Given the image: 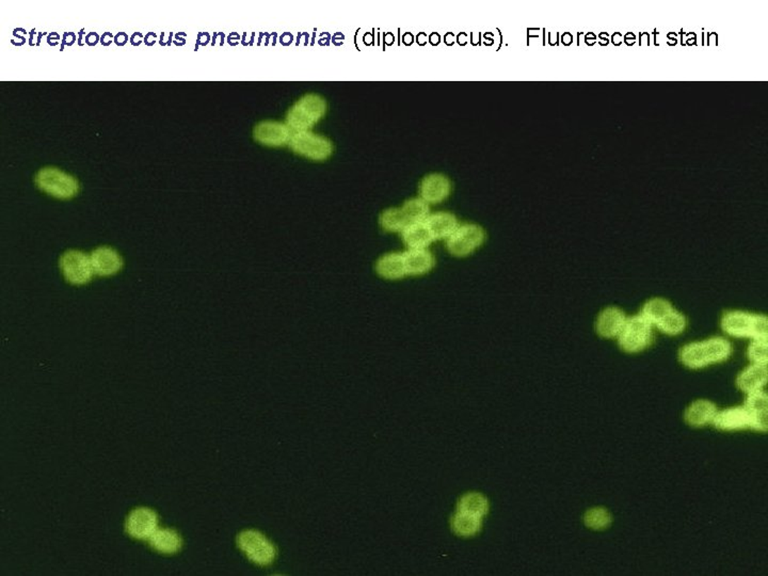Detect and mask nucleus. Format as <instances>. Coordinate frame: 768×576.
I'll return each instance as SVG.
<instances>
[{"label": "nucleus", "mask_w": 768, "mask_h": 576, "mask_svg": "<svg viewBox=\"0 0 768 576\" xmlns=\"http://www.w3.org/2000/svg\"><path fill=\"white\" fill-rule=\"evenodd\" d=\"M288 146L292 152L315 161H327L333 154V143L327 137L311 130L292 132Z\"/></svg>", "instance_id": "3"}, {"label": "nucleus", "mask_w": 768, "mask_h": 576, "mask_svg": "<svg viewBox=\"0 0 768 576\" xmlns=\"http://www.w3.org/2000/svg\"><path fill=\"white\" fill-rule=\"evenodd\" d=\"M584 522L586 526L593 530H604L612 523V515L606 509L595 507L585 513Z\"/></svg>", "instance_id": "30"}, {"label": "nucleus", "mask_w": 768, "mask_h": 576, "mask_svg": "<svg viewBox=\"0 0 768 576\" xmlns=\"http://www.w3.org/2000/svg\"><path fill=\"white\" fill-rule=\"evenodd\" d=\"M489 511V503L481 493H468L461 497L458 503L459 513L483 518Z\"/></svg>", "instance_id": "22"}, {"label": "nucleus", "mask_w": 768, "mask_h": 576, "mask_svg": "<svg viewBox=\"0 0 768 576\" xmlns=\"http://www.w3.org/2000/svg\"><path fill=\"white\" fill-rule=\"evenodd\" d=\"M651 335L641 334L636 331L624 329L621 334L618 337V343L624 351L635 353L641 351L649 345Z\"/></svg>", "instance_id": "26"}, {"label": "nucleus", "mask_w": 768, "mask_h": 576, "mask_svg": "<svg viewBox=\"0 0 768 576\" xmlns=\"http://www.w3.org/2000/svg\"><path fill=\"white\" fill-rule=\"evenodd\" d=\"M404 258L407 275H426L435 264V256L428 249H409Z\"/></svg>", "instance_id": "13"}, {"label": "nucleus", "mask_w": 768, "mask_h": 576, "mask_svg": "<svg viewBox=\"0 0 768 576\" xmlns=\"http://www.w3.org/2000/svg\"><path fill=\"white\" fill-rule=\"evenodd\" d=\"M652 326L653 325L643 315L637 314L626 318L624 329L636 331V332L641 333V334L651 335Z\"/></svg>", "instance_id": "34"}, {"label": "nucleus", "mask_w": 768, "mask_h": 576, "mask_svg": "<svg viewBox=\"0 0 768 576\" xmlns=\"http://www.w3.org/2000/svg\"><path fill=\"white\" fill-rule=\"evenodd\" d=\"M292 136V130L286 125V123L277 121H263L253 128V138L263 146H286Z\"/></svg>", "instance_id": "7"}, {"label": "nucleus", "mask_w": 768, "mask_h": 576, "mask_svg": "<svg viewBox=\"0 0 768 576\" xmlns=\"http://www.w3.org/2000/svg\"><path fill=\"white\" fill-rule=\"evenodd\" d=\"M485 230L475 223L459 225L456 231L446 239V248L456 258H466L481 248L485 242Z\"/></svg>", "instance_id": "4"}, {"label": "nucleus", "mask_w": 768, "mask_h": 576, "mask_svg": "<svg viewBox=\"0 0 768 576\" xmlns=\"http://www.w3.org/2000/svg\"><path fill=\"white\" fill-rule=\"evenodd\" d=\"M702 343L710 364L726 361L731 354V344L724 337H713Z\"/></svg>", "instance_id": "23"}, {"label": "nucleus", "mask_w": 768, "mask_h": 576, "mask_svg": "<svg viewBox=\"0 0 768 576\" xmlns=\"http://www.w3.org/2000/svg\"><path fill=\"white\" fill-rule=\"evenodd\" d=\"M97 42H99V35H97V33L91 32L87 35V44L90 45V46H94V45L97 44Z\"/></svg>", "instance_id": "37"}, {"label": "nucleus", "mask_w": 768, "mask_h": 576, "mask_svg": "<svg viewBox=\"0 0 768 576\" xmlns=\"http://www.w3.org/2000/svg\"><path fill=\"white\" fill-rule=\"evenodd\" d=\"M433 240H446L459 227L460 223L456 215L448 211L431 213L425 220Z\"/></svg>", "instance_id": "12"}, {"label": "nucleus", "mask_w": 768, "mask_h": 576, "mask_svg": "<svg viewBox=\"0 0 768 576\" xmlns=\"http://www.w3.org/2000/svg\"><path fill=\"white\" fill-rule=\"evenodd\" d=\"M128 37L125 32H120L119 35L114 37V42H116V44L119 45V46H123V45H125L126 43H128Z\"/></svg>", "instance_id": "36"}, {"label": "nucleus", "mask_w": 768, "mask_h": 576, "mask_svg": "<svg viewBox=\"0 0 768 576\" xmlns=\"http://www.w3.org/2000/svg\"><path fill=\"white\" fill-rule=\"evenodd\" d=\"M712 422L720 430L744 429L749 427V413L744 407L730 408L717 412Z\"/></svg>", "instance_id": "16"}, {"label": "nucleus", "mask_w": 768, "mask_h": 576, "mask_svg": "<svg viewBox=\"0 0 768 576\" xmlns=\"http://www.w3.org/2000/svg\"><path fill=\"white\" fill-rule=\"evenodd\" d=\"M767 378V364H752L740 372L736 378V385L745 393H752L763 389Z\"/></svg>", "instance_id": "14"}, {"label": "nucleus", "mask_w": 768, "mask_h": 576, "mask_svg": "<svg viewBox=\"0 0 768 576\" xmlns=\"http://www.w3.org/2000/svg\"><path fill=\"white\" fill-rule=\"evenodd\" d=\"M380 225L384 231L402 233L409 223L402 208H389L380 215Z\"/></svg>", "instance_id": "27"}, {"label": "nucleus", "mask_w": 768, "mask_h": 576, "mask_svg": "<svg viewBox=\"0 0 768 576\" xmlns=\"http://www.w3.org/2000/svg\"><path fill=\"white\" fill-rule=\"evenodd\" d=\"M238 546L248 556L249 559L257 565H271L275 561L277 551L263 534L256 530H244L238 536Z\"/></svg>", "instance_id": "5"}, {"label": "nucleus", "mask_w": 768, "mask_h": 576, "mask_svg": "<svg viewBox=\"0 0 768 576\" xmlns=\"http://www.w3.org/2000/svg\"><path fill=\"white\" fill-rule=\"evenodd\" d=\"M380 277L388 280H398L406 277L407 269L404 253H389L381 256L376 264Z\"/></svg>", "instance_id": "18"}, {"label": "nucleus", "mask_w": 768, "mask_h": 576, "mask_svg": "<svg viewBox=\"0 0 768 576\" xmlns=\"http://www.w3.org/2000/svg\"><path fill=\"white\" fill-rule=\"evenodd\" d=\"M717 412V408L712 401L699 399L687 408L684 418L690 426L702 427L713 422Z\"/></svg>", "instance_id": "17"}, {"label": "nucleus", "mask_w": 768, "mask_h": 576, "mask_svg": "<svg viewBox=\"0 0 768 576\" xmlns=\"http://www.w3.org/2000/svg\"><path fill=\"white\" fill-rule=\"evenodd\" d=\"M686 323L687 321L684 315L674 310L669 314L666 315L655 326L665 334L678 335L685 330Z\"/></svg>", "instance_id": "29"}, {"label": "nucleus", "mask_w": 768, "mask_h": 576, "mask_svg": "<svg viewBox=\"0 0 768 576\" xmlns=\"http://www.w3.org/2000/svg\"><path fill=\"white\" fill-rule=\"evenodd\" d=\"M752 314L742 311H730L724 313L721 319V328L726 334L734 337H749L750 335Z\"/></svg>", "instance_id": "15"}, {"label": "nucleus", "mask_w": 768, "mask_h": 576, "mask_svg": "<svg viewBox=\"0 0 768 576\" xmlns=\"http://www.w3.org/2000/svg\"><path fill=\"white\" fill-rule=\"evenodd\" d=\"M402 240L409 249H427L435 242L425 221L410 223L402 232Z\"/></svg>", "instance_id": "19"}, {"label": "nucleus", "mask_w": 768, "mask_h": 576, "mask_svg": "<svg viewBox=\"0 0 768 576\" xmlns=\"http://www.w3.org/2000/svg\"><path fill=\"white\" fill-rule=\"evenodd\" d=\"M635 41H636V38H635V35H633V33H626V35H624V42L626 43V44L630 45L631 46V45H634Z\"/></svg>", "instance_id": "39"}, {"label": "nucleus", "mask_w": 768, "mask_h": 576, "mask_svg": "<svg viewBox=\"0 0 768 576\" xmlns=\"http://www.w3.org/2000/svg\"><path fill=\"white\" fill-rule=\"evenodd\" d=\"M622 41H624V39H622V35H620V33H614V35H612V43H614V45L621 44Z\"/></svg>", "instance_id": "40"}, {"label": "nucleus", "mask_w": 768, "mask_h": 576, "mask_svg": "<svg viewBox=\"0 0 768 576\" xmlns=\"http://www.w3.org/2000/svg\"><path fill=\"white\" fill-rule=\"evenodd\" d=\"M768 411L749 414V427L755 430L766 432L768 429Z\"/></svg>", "instance_id": "35"}, {"label": "nucleus", "mask_w": 768, "mask_h": 576, "mask_svg": "<svg viewBox=\"0 0 768 576\" xmlns=\"http://www.w3.org/2000/svg\"><path fill=\"white\" fill-rule=\"evenodd\" d=\"M327 109V101L323 97L309 93L290 108L286 115V125L292 132L311 130L325 117Z\"/></svg>", "instance_id": "1"}, {"label": "nucleus", "mask_w": 768, "mask_h": 576, "mask_svg": "<svg viewBox=\"0 0 768 576\" xmlns=\"http://www.w3.org/2000/svg\"><path fill=\"white\" fill-rule=\"evenodd\" d=\"M626 318L624 312L616 306L604 308L595 321V331L604 339L619 337L626 326Z\"/></svg>", "instance_id": "10"}, {"label": "nucleus", "mask_w": 768, "mask_h": 576, "mask_svg": "<svg viewBox=\"0 0 768 576\" xmlns=\"http://www.w3.org/2000/svg\"><path fill=\"white\" fill-rule=\"evenodd\" d=\"M744 408L748 411L749 414L768 411L767 394L763 389L749 393Z\"/></svg>", "instance_id": "31"}, {"label": "nucleus", "mask_w": 768, "mask_h": 576, "mask_svg": "<svg viewBox=\"0 0 768 576\" xmlns=\"http://www.w3.org/2000/svg\"><path fill=\"white\" fill-rule=\"evenodd\" d=\"M35 184L45 194L61 200L74 198L80 192V183L74 176L58 168H43L35 175Z\"/></svg>", "instance_id": "2"}, {"label": "nucleus", "mask_w": 768, "mask_h": 576, "mask_svg": "<svg viewBox=\"0 0 768 576\" xmlns=\"http://www.w3.org/2000/svg\"><path fill=\"white\" fill-rule=\"evenodd\" d=\"M62 273L68 282L77 285L86 284L92 277V264L90 256H86L82 251L70 250L60 260Z\"/></svg>", "instance_id": "6"}, {"label": "nucleus", "mask_w": 768, "mask_h": 576, "mask_svg": "<svg viewBox=\"0 0 768 576\" xmlns=\"http://www.w3.org/2000/svg\"><path fill=\"white\" fill-rule=\"evenodd\" d=\"M406 215L409 225L414 223L425 221L431 215V207L426 201L421 198H413L406 201L402 207H400Z\"/></svg>", "instance_id": "28"}, {"label": "nucleus", "mask_w": 768, "mask_h": 576, "mask_svg": "<svg viewBox=\"0 0 768 576\" xmlns=\"http://www.w3.org/2000/svg\"><path fill=\"white\" fill-rule=\"evenodd\" d=\"M749 337L751 339H768V320L765 315L752 314Z\"/></svg>", "instance_id": "33"}, {"label": "nucleus", "mask_w": 768, "mask_h": 576, "mask_svg": "<svg viewBox=\"0 0 768 576\" xmlns=\"http://www.w3.org/2000/svg\"><path fill=\"white\" fill-rule=\"evenodd\" d=\"M452 189V182L447 176L441 173L429 174L419 184V198L428 204H438L450 196Z\"/></svg>", "instance_id": "8"}, {"label": "nucleus", "mask_w": 768, "mask_h": 576, "mask_svg": "<svg viewBox=\"0 0 768 576\" xmlns=\"http://www.w3.org/2000/svg\"><path fill=\"white\" fill-rule=\"evenodd\" d=\"M90 260L94 273L104 275V277L117 273L123 265V261L120 254L109 246H99L97 250L93 251Z\"/></svg>", "instance_id": "11"}, {"label": "nucleus", "mask_w": 768, "mask_h": 576, "mask_svg": "<svg viewBox=\"0 0 768 576\" xmlns=\"http://www.w3.org/2000/svg\"><path fill=\"white\" fill-rule=\"evenodd\" d=\"M748 358L752 364H767L768 342L767 339H752L748 347Z\"/></svg>", "instance_id": "32"}, {"label": "nucleus", "mask_w": 768, "mask_h": 576, "mask_svg": "<svg viewBox=\"0 0 768 576\" xmlns=\"http://www.w3.org/2000/svg\"><path fill=\"white\" fill-rule=\"evenodd\" d=\"M674 308L671 303L664 298H653L648 300L643 306L640 314L643 315L652 325H657L666 315L669 314Z\"/></svg>", "instance_id": "25"}, {"label": "nucleus", "mask_w": 768, "mask_h": 576, "mask_svg": "<svg viewBox=\"0 0 768 576\" xmlns=\"http://www.w3.org/2000/svg\"><path fill=\"white\" fill-rule=\"evenodd\" d=\"M112 39H113V37H112L111 33L105 32L101 35V43L104 46H108V45L111 44Z\"/></svg>", "instance_id": "38"}, {"label": "nucleus", "mask_w": 768, "mask_h": 576, "mask_svg": "<svg viewBox=\"0 0 768 576\" xmlns=\"http://www.w3.org/2000/svg\"><path fill=\"white\" fill-rule=\"evenodd\" d=\"M680 361L683 365L691 370L705 368L709 365L707 354H705V346L702 342L700 343H690L685 345L680 351Z\"/></svg>", "instance_id": "21"}, {"label": "nucleus", "mask_w": 768, "mask_h": 576, "mask_svg": "<svg viewBox=\"0 0 768 576\" xmlns=\"http://www.w3.org/2000/svg\"><path fill=\"white\" fill-rule=\"evenodd\" d=\"M452 527L459 536H474L481 530V518L457 511L452 519Z\"/></svg>", "instance_id": "24"}, {"label": "nucleus", "mask_w": 768, "mask_h": 576, "mask_svg": "<svg viewBox=\"0 0 768 576\" xmlns=\"http://www.w3.org/2000/svg\"><path fill=\"white\" fill-rule=\"evenodd\" d=\"M159 519L156 513L149 508H138L132 511L126 521V532L136 539L149 540L156 532Z\"/></svg>", "instance_id": "9"}, {"label": "nucleus", "mask_w": 768, "mask_h": 576, "mask_svg": "<svg viewBox=\"0 0 768 576\" xmlns=\"http://www.w3.org/2000/svg\"><path fill=\"white\" fill-rule=\"evenodd\" d=\"M151 548L165 554H173L182 546V539L178 532L169 528H157L156 532L149 539Z\"/></svg>", "instance_id": "20"}]
</instances>
